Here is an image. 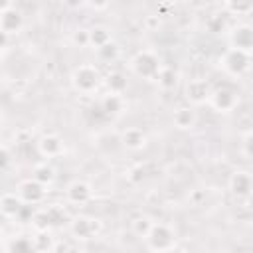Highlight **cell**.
Here are the masks:
<instances>
[{
  "mask_svg": "<svg viewBox=\"0 0 253 253\" xmlns=\"http://www.w3.org/2000/svg\"><path fill=\"white\" fill-rule=\"evenodd\" d=\"M73 43H77V45H89V32L87 30H77L73 34Z\"/></svg>",
  "mask_w": 253,
  "mask_h": 253,
  "instance_id": "obj_27",
  "label": "cell"
},
{
  "mask_svg": "<svg viewBox=\"0 0 253 253\" xmlns=\"http://www.w3.org/2000/svg\"><path fill=\"white\" fill-rule=\"evenodd\" d=\"M152 221L148 219V217H136L134 221H132V231L138 235V237H146L148 235V231L152 229Z\"/></svg>",
  "mask_w": 253,
  "mask_h": 253,
  "instance_id": "obj_22",
  "label": "cell"
},
{
  "mask_svg": "<svg viewBox=\"0 0 253 253\" xmlns=\"http://www.w3.org/2000/svg\"><path fill=\"white\" fill-rule=\"evenodd\" d=\"M144 239H146V245L156 253H166L172 247H176V233L166 223H154Z\"/></svg>",
  "mask_w": 253,
  "mask_h": 253,
  "instance_id": "obj_1",
  "label": "cell"
},
{
  "mask_svg": "<svg viewBox=\"0 0 253 253\" xmlns=\"http://www.w3.org/2000/svg\"><path fill=\"white\" fill-rule=\"evenodd\" d=\"M247 208L253 211V194H249V196H247Z\"/></svg>",
  "mask_w": 253,
  "mask_h": 253,
  "instance_id": "obj_28",
  "label": "cell"
},
{
  "mask_svg": "<svg viewBox=\"0 0 253 253\" xmlns=\"http://www.w3.org/2000/svg\"><path fill=\"white\" fill-rule=\"evenodd\" d=\"M38 152L43 156V158H55L63 152V142L59 136L55 134H45L38 140Z\"/></svg>",
  "mask_w": 253,
  "mask_h": 253,
  "instance_id": "obj_13",
  "label": "cell"
},
{
  "mask_svg": "<svg viewBox=\"0 0 253 253\" xmlns=\"http://www.w3.org/2000/svg\"><path fill=\"white\" fill-rule=\"evenodd\" d=\"M166 253H186V251H182V249H178V247H172V249L166 251Z\"/></svg>",
  "mask_w": 253,
  "mask_h": 253,
  "instance_id": "obj_30",
  "label": "cell"
},
{
  "mask_svg": "<svg viewBox=\"0 0 253 253\" xmlns=\"http://www.w3.org/2000/svg\"><path fill=\"white\" fill-rule=\"evenodd\" d=\"M67 253H85V251H83V249H79V247H71Z\"/></svg>",
  "mask_w": 253,
  "mask_h": 253,
  "instance_id": "obj_29",
  "label": "cell"
},
{
  "mask_svg": "<svg viewBox=\"0 0 253 253\" xmlns=\"http://www.w3.org/2000/svg\"><path fill=\"white\" fill-rule=\"evenodd\" d=\"M89 43L95 45L97 49H101V47H105L107 43H111V36H109V32H107L105 28H93V30L89 32Z\"/></svg>",
  "mask_w": 253,
  "mask_h": 253,
  "instance_id": "obj_19",
  "label": "cell"
},
{
  "mask_svg": "<svg viewBox=\"0 0 253 253\" xmlns=\"http://www.w3.org/2000/svg\"><path fill=\"white\" fill-rule=\"evenodd\" d=\"M221 65L227 73L231 75H243L249 67H251V55L247 51H241V49H235V47H229L221 59Z\"/></svg>",
  "mask_w": 253,
  "mask_h": 253,
  "instance_id": "obj_4",
  "label": "cell"
},
{
  "mask_svg": "<svg viewBox=\"0 0 253 253\" xmlns=\"http://www.w3.org/2000/svg\"><path fill=\"white\" fill-rule=\"evenodd\" d=\"M0 208H2V213H4L6 217H16V215L22 211L24 202L18 198V194H4Z\"/></svg>",
  "mask_w": 253,
  "mask_h": 253,
  "instance_id": "obj_16",
  "label": "cell"
},
{
  "mask_svg": "<svg viewBox=\"0 0 253 253\" xmlns=\"http://www.w3.org/2000/svg\"><path fill=\"white\" fill-rule=\"evenodd\" d=\"M229 190L237 198H247L249 194H253V176L241 170L233 172L229 178Z\"/></svg>",
  "mask_w": 253,
  "mask_h": 253,
  "instance_id": "obj_7",
  "label": "cell"
},
{
  "mask_svg": "<svg viewBox=\"0 0 253 253\" xmlns=\"http://www.w3.org/2000/svg\"><path fill=\"white\" fill-rule=\"evenodd\" d=\"M107 87H109V93L121 95V93L126 89V77H125L121 71H113V73H109V77H107Z\"/></svg>",
  "mask_w": 253,
  "mask_h": 253,
  "instance_id": "obj_18",
  "label": "cell"
},
{
  "mask_svg": "<svg viewBox=\"0 0 253 253\" xmlns=\"http://www.w3.org/2000/svg\"><path fill=\"white\" fill-rule=\"evenodd\" d=\"M123 144L128 148V150H140L144 144H146V134L142 132V128H126L123 132Z\"/></svg>",
  "mask_w": 253,
  "mask_h": 253,
  "instance_id": "obj_15",
  "label": "cell"
},
{
  "mask_svg": "<svg viewBox=\"0 0 253 253\" xmlns=\"http://www.w3.org/2000/svg\"><path fill=\"white\" fill-rule=\"evenodd\" d=\"M32 243H34V251H42V253H47L51 249V245H53L51 237L47 233H43V231H40L36 237H32Z\"/></svg>",
  "mask_w": 253,
  "mask_h": 253,
  "instance_id": "obj_20",
  "label": "cell"
},
{
  "mask_svg": "<svg viewBox=\"0 0 253 253\" xmlns=\"http://www.w3.org/2000/svg\"><path fill=\"white\" fill-rule=\"evenodd\" d=\"M243 154L253 158V130H249L245 136H243Z\"/></svg>",
  "mask_w": 253,
  "mask_h": 253,
  "instance_id": "obj_26",
  "label": "cell"
},
{
  "mask_svg": "<svg viewBox=\"0 0 253 253\" xmlns=\"http://www.w3.org/2000/svg\"><path fill=\"white\" fill-rule=\"evenodd\" d=\"M237 103H239V97H237V93H235L233 89H229V87H219V89L211 91V95H210V105H211L215 111H219V113H229V111H233V109L237 107Z\"/></svg>",
  "mask_w": 253,
  "mask_h": 253,
  "instance_id": "obj_5",
  "label": "cell"
},
{
  "mask_svg": "<svg viewBox=\"0 0 253 253\" xmlns=\"http://www.w3.org/2000/svg\"><path fill=\"white\" fill-rule=\"evenodd\" d=\"M71 83L79 93H93L101 85V73L95 65H79L71 73Z\"/></svg>",
  "mask_w": 253,
  "mask_h": 253,
  "instance_id": "obj_2",
  "label": "cell"
},
{
  "mask_svg": "<svg viewBox=\"0 0 253 253\" xmlns=\"http://www.w3.org/2000/svg\"><path fill=\"white\" fill-rule=\"evenodd\" d=\"M156 81H158V85H160L162 89H172V87L176 85V73H174L172 69H160Z\"/></svg>",
  "mask_w": 253,
  "mask_h": 253,
  "instance_id": "obj_21",
  "label": "cell"
},
{
  "mask_svg": "<svg viewBox=\"0 0 253 253\" xmlns=\"http://www.w3.org/2000/svg\"><path fill=\"white\" fill-rule=\"evenodd\" d=\"M210 95H211V91L204 79H194L186 87V97L192 105H200V103L210 101Z\"/></svg>",
  "mask_w": 253,
  "mask_h": 253,
  "instance_id": "obj_11",
  "label": "cell"
},
{
  "mask_svg": "<svg viewBox=\"0 0 253 253\" xmlns=\"http://www.w3.org/2000/svg\"><path fill=\"white\" fill-rule=\"evenodd\" d=\"M34 180H38L40 184L45 186V184H49L53 180V170L49 166H45V164L43 166H38L36 168V174H34Z\"/></svg>",
  "mask_w": 253,
  "mask_h": 253,
  "instance_id": "obj_24",
  "label": "cell"
},
{
  "mask_svg": "<svg viewBox=\"0 0 253 253\" xmlns=\"http://www.w3.org/2000/svg\"><path fill=\"white\" fill-rule=\"evenodd\" d=\"M34 251V243L28 237H16L12 241V253H32Z\"/></svg>",
  "mask_w": 253,
  "mask_h": 253,
  "instance_id": "obj_23",
  "label": "cell"
},
{
  "mask_svg": "<svg viewBox=\"0 0 253 253\" xmlns=\"http://www.w3.org/2000/svg\"><path fill=\"white\" fill-rule=\"evenodd\" d=\"M99 227H101L99 221L91 219V217H75L71 221V233L77 239H91V237H95Z\"/></svg>",
  "mask_w": 253,
  "mask_h": 253,
  "instance_id": "obj_10",
  "label": "cell"
},
{
  "mask_svg": "<svg viewBox=\"0 0 253 253\" xmlns=\"http://www.w3.org/2000/svg\"><path fill=\"white\" fill-rule=\"evenodd\" d=\"M231 47L251 53L253 51V28L251 26H237L229 36Z\"/></svg>",
  "mask_w": 253,
  "mask_h": 253,
  "instance_id": "obj_9",
  "label": "cell"
},
{
  "mask_svg": "<svg viewBox=\"0 0 253 253\" xmlns=\"http://www.w3.org/2000/svg\"><path fill=\"white\" fill-rule=\"evenodd\" d=\"M22 24H24L22 16H20L16 10L12 12L10 4H4V8H2V18H0V26H2L4 36L18 34V32H20V28H22Z\"/></svg>",
  "mask_w": 253,
  "mask_h": 253,
  "instance_id": "obj_12",
  "label": "cell"
},
{
  "mask_svg": "<svg viewBox=\"0 0 253 253\" xmlns=\"http://www.w3.org/2000/svg\"><path fill=\"white\" fill-rule=\"evenodd\" d=\"M91 194H93L91 186H89L87 182H83V180H75V182H71V184L67 186V190H65L67 202H71V204H75V206H83V204H87V202L91 200Z\"/></svg>",
  "mask_w": 253,
  "mask_h": 253,
  "instance_id": "obj_8",
  "label": "cell"
},
{
  "mask_svg": "<svg viewBox=\"0 0 253 253\" xmlns=\"http://www.w3.org/2000/svg\"><path fill=\"white\" fill-rule=\"evenodd\" d=\"M130 65H132L134 73H136V75H140V77H144V79L158 77V73H160V63H158V57H156L152 51H148V49L138 51V53L132 57Z\"/></svg>",
  "mask_w": 253,
  "mask_h": 253,
  "instance_id": "obj_3",
  "label": "cell"
},
{
  "mask_svg": "<svg viewBox=\"0 0 253 253\" xmlns=\"http://www.w3.org/2000/svg\"><path fill=\"white\" fill-rule=\"evenodd\" d=\"M45 196V190H43V184H40L38 180H24L20 182L18 186V198L24 202V204H38L42 202Z\"/></svg>",
  "mask_w": 253,
  "mask_h": 253,
  "instance_id": "obj_6",
  "label": "cell"
},
{
  "mask_svg": "<svg viewBox=\"0 0 253 253\" xmlns=\"http://www.w3.org/2000/svg\"><path fill=\"white\" fill-rule=\"evenodd\" d=\"M174 125L180 128V130H188V128H192L194 125H196V121H198V117H196V111H194V107H178L176 111H174Z\"/></svg>",
  "mask_w": 253,
  "mask_h": 253,
  "instance_id": "obj_14",
  "label": "cell"
},
{
  "mask_svg": "<svg viewBox=\"0 0 253 253\" xmlns=\"http://www.w3.org/2000/svg\"><path fill=\"white\" fill-rule=\"evenodd\" d=\"M97 51H99V55H101L103 59H115L119 49H117V45H115V43H107L105 47H101V49H97Z\"/></svg>",
  "mask_w": 253,
  "mask_h": 253,
  "instance_id": "obj_25",
  "label": "cell"
},
{
  "mask_svg": "<svg viewBox=\"0 0 253 253\" xmlns=\"http://www.w3.org/2000/svg\"><path fill=\"white\" fill-rule=\"evenodd\" d=\"M101 107H103V111L107 115H117V113L123 111V97L121 95H115V93H109V95L103 97Z\"/></svg>",
  "mask_w": 253,
  "mask_h": 253,
  "instance_id": "obj_17",
  "label": "cell"
}]
</instances>
